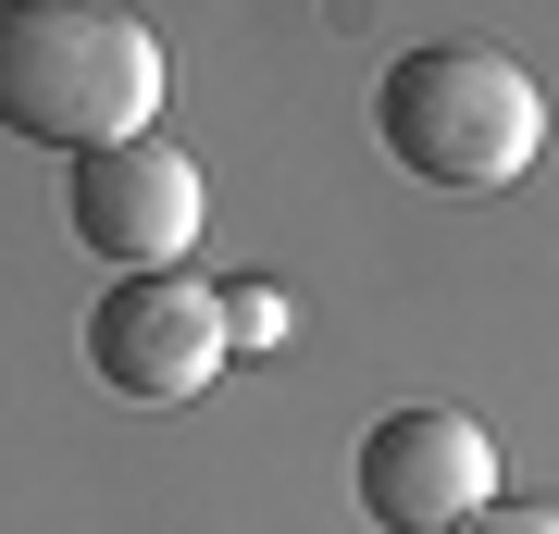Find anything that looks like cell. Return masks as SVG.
Wrapping results in <instances>:
<instances>
[{"label": "cell", "instance_id": "8992f818", "mask_svg": "<svg viewBox=\"0 0 559 534\" xmlns=\"http://www.w3.org/2000/svg\"><path fill=\"white\" fill-rule=\"evenodd\" d=\"M274 336H286V298L261 274H237V286H224V348H274Z\"/></svg>", "mask_w": 559, "mask_h": 534}, {"label": "cell", "instance_id": "5b68a950", "mask_svg": "<svg viewBox=\"0 0 559 534\" xmlns=\"http://www.w3.org/2000/svg\"><path fill=\"white\" fill-rule=\"evenodd\" d=\"M75 237L112 261V274H187L200 249V162L175 138H124V150H75V187H62Z\"/></svg>", "mask_w": 559, "mask_h": 534}, {"label": "cell", "instance_id": "6da1fadb", "mask_svg": "<svg viewBox=\"0 0 559 534\" xmlns=\"http://www.w3.org/2000/svg\"><path fill=\"white\" fill-rule=\"evenodd\" d=\"M0 138L25 150L162 138V38L124 0H0Z\"/></svg>", "mask_w": 559, "mask_h": 534}, {"label": "cell", "instance_id": "3957f363", "mask_svg": "<svg viewBox=\"0 0 559 534\" xmlns=\"http://www.w3.org/2000/svg\"><path fill=\"white\" fill-rule=\"evenodd\" d=\"M224 286L200 274H112L100 311H87V373H100L124 411H187L224 373Z\"/></svg>", "mask_w": 559, "mask_h": 534}, {"label": "cell", "instance_id": "52a82bcc", "mask_svg": "<svg viewBox=\"0 0 559 534\" xmlns=\"http://www.w3.org/2000/svg\"><path fill=\"white\" fill-rule=\"evenodd\" d=\"M448 534H559V497H485V510H460Z\"/></svg>", "mask_w": 559, "mask_h": 534}, {"label": "cell", "instance_id": "7a4b0ae2", "mask_svg": "<svg viewBox=\"0 0 559 534\" xmlns=\"http://www.w3.org/2000/svg\"><path fill=\"white\" fill-rule=\"evenodd\" d=\"M373 138L399 175L423 187H510L522 162L547 150V87L522 75L510 50H485V38H423L385 62V87H373Z\"/></svg>", "mask_w": 559, "mask_h": 534}, {"label": "cell", "instance_id": "277c9868", "mask_svg": "<svg viewBox=\"0 0 559 534\" xmlns=\"http://www.w3.org/2000/svg\"><path fill=\"white\" fill-rule=\"evenodd\" d=\"M348 485H360V510L385 534H448L460 510L498 497V436H485L473 411H448V397H411V411H385L373 436H360Z\"/></svg>", "mask_w": 559, "mask_h": 534}]
</instances>
